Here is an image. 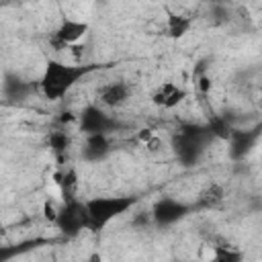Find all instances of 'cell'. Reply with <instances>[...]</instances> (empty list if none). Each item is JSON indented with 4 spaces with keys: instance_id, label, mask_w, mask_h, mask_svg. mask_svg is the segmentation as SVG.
<instances>
[{
    "instance_id": "7a4b0ae2",
    "label": "cell",
    "mask_w": 262,
    "mask_h": 262,
    "mask_svg": "<svg viewBox=\"0 0 262 262\" xmlns=\"http://www.w3.org/2000/svg\"><path fill=\"white\" fill-rule=\"evenodd\" d=\"M86 31H88V25L86 23L66 18L51 33V45L57 47L59 51L61 49H72V47H76L82 41V37L86 35Z\"/></svg>"
},
{
    "instance_id": "6da1fadb",
    "label": "cell",
    "mask_w": 262,
    "mask_h": 262,
    "mask_svg": "<svg viewBox=\"0 0 262 262\" xmlns=\"http://www.w3.org/2000/svg\"><path fill=\"white\" fill-rule=\"evenodd\" d=\"M82 74L80 68L76 66H68V63H59V61H51L45 70V76H43V92L47 98L51 100H57L61 98L78 80V76Z\"/></svg>"
},
{
    "instance_id": "3957f363",
    "label": "cell",
    "mask_w": 262,
    "mask_h": 262,
    "mask_svg": "<svg viewBox=\"0 0 262 262\" xmlns=\"http://www.w3.org/2000/svg\"><path fill=\"white\" fill-rule=\"evenodd\" d=\"M184 96H186V90L174 80H164L149 92V100L158 108H176L184 100Z\"/></svg>"
},
{
    "instance_id": "277c9868",
    "label": "cell",
    "mask_w": 262,
    "mask_h": 262,
    "mask_svg": "<svg viewBox=\"0 0 262 262\" xmlns=\"http://www.w3.org/2000/svg\"><path fill=\"white\" fill-rule=\"evenodd\" d=\"M96 96H98V102H100L102 106L119 108V106H123V104L129 100L131 88H129V84H125V82H108V84L100 86V90H98Z\"/></svg>"
}]
</instances>
